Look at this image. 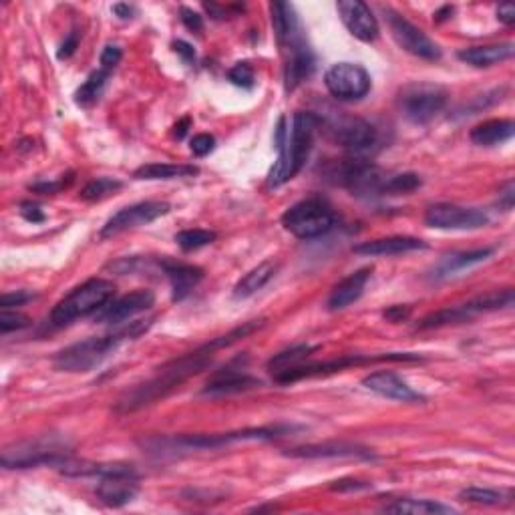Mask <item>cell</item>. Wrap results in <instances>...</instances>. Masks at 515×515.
Returning a JSON list of instances; mask_svg holds the SVG:
<instances>
[{"mask_svg":"<svg viewBox=\"0 0 515 515\" xmlns=\"http://www.w3.org/2000/svg\"><path fill=\"white\" fill-rule=\"evenodd\" d=\"M266 320H249L244 325L230 330L228 334H224L215 341L207 342L204 346H199L198 350H193L190 354H185L182 359H175L167 365L161 367L157 370V375L148 381L145 384L135 386L133 391L125 393V397H121L117 402V410H123V413H131V410L141 409L145 405H151L157 399H164L165 394L172 393L177 386L183 384L188 378L199 375L201 370L209 367V362L214 360L215 352L225 349L233 342H238L240 338H246L248 334L256 333L258 328L264 326Z\"/></svg>","mask_w":515,"mask_h":515,"instance_id":"1","label":"cell"},{"mask_svg":"<svg viewBox=\"0 0 515 515\" xmlns=\"http://www.w3.org/2000/svg\"><path fill=\"white\" fill-rule=\"evenodd\" d=\"M317 129L318 119L308 111H296L290 121H286V117L280 119L276 129L278 161L270 169V188H280L282 183L300 173V169L308 161Z\"/></svg>","mask_w":515,"mask_h":515,"instance_id":"2","label":"cell"},{"mask_svg":"<svg viewBox=\"0 0 515 515\" xmlns=\"http://www.w3.org/2000/svg\"><path fill=\"white\" fill-rule=\"evenodd\" d=\"M149 322H131L129 328H121L115 334L107 336H91L87 341H80L67 346L61 352H56L55 367L64 373H87L109 357V354L117 349V346L127 341V338H135L145 333Z\"/></svg>","mask_w":515,"mask_h":515,"instance_id":"3","label":"cell"},{"mask_svg":"<svg viewBox=\"0 0 515 515\" xmlns=\"http://www.w3.org/2000/svg\"><path fill=\"white\" fill-rule=\"evenodd\" d=\"M113 296H115L113 282L105 278L87 280L55 306L51 322L55 326H64L77 318L91 317V314L103 310L113 300Z\"/></svg>","mask_w":515,"mask_h":515,"instance_id":"4","label":"cell"},{"mask_svg":"<svg viewBox=\"0 0 515 515\" xmlns=\"http://www.w3.org/2000/svg\"><path fill=\"white\" fill-rule=\"evenodd\" d=\"M314 115L318 119V129H322V133L344 149L362 153L376 143V129L365 119L346 115L344 111L336 109L314 113Z\"/></svg>","mask_w":515,"mask_h":515,"instance_id":"5","label":"cell"},{"mask_svg":"<svg viewBox=\"0 0 515 515\" xmlns=\"http://www.w3.org/2000/svg\"><path fill=\"white\" fill-rule=\"evenodd\" d=\"M391 360L393 362H407V360L413 362V360H421V357L415 352H391V354H381V357H370V354H346V357L325 360V362H308V365L288 367L274 375V378H276V383H296V381H302V378H310V376L341 373V370L350 368V367L370 365V362H391Z\"/></svg>","mask_w":515,"mask_h":515,"instance_id":"6","label":"cell"},{"mask_svg":"<svg viewBox=\"0 0 515 515\" xmlns=\"http://www.w3.org/2000/svg\"><path fill=\"white\" fill-rule=\"evenodd\" d=\"M282 225L300 240L320 238L334 228V212L326 201L310 198L288 207L282 215Z\"/></svg>","mask_w":515,"mask_h":515,"instance_id":"7","label":"cell"},{"mask_svg":"<svg viewBox=\"0 0 515 515\" xmlns=\"http://www.w3.org/2000/svg\"><path fill=\"white\" fill-rule=\"evenodd\" d=\"M67 445L55 437L16 443L3 451V465L6 469H27V467L55 465L63 467L69 461Z\"/></svg>","mask_w":515,"mask_h":515,"instance_id":"8","label":"cell"},{"mask_svg":"<svg viewBox=\"0 0 515 515\" xmlns=\"http://www.w3.org/2000/svg\"><path fill=\"white\" fill-rule=\"evenodd\" d=\"M447 105V91L433 83H410L399 93L397 107L401 115L415 125L429 123Z\"/></svg>","mask_w":515,"mask_h":515,"instance_id":"9","label":"cell"},{"mask_svg":"<svg viewBox=\"0 0 515 515\" xmlns=\"http://www.w3.org/2000/svg\"><path fill=\"white\" fill-rule=\"evenodd\" d=\"M300 429L296 425H270V426H260V429H244V431H233V433H214V435H182V437L169 439V443L175 447L183 449H217L224 445H230V443L238 441H268V439H278L286 437V435L294 433Z\"/></svg>","mask_w":515,"mask_h":515,"instance_id":"10","label":"cell"},{"mask_svg":"<svg viewBox=\"0 0 515 515\" xmlns=\"http://www.w3.org/2000/svg\"><path fill=\"white\" fill-rule=\"evenodd\" d=\"M328 177H334V183L349 188L354 196L370 198L383 196L386 175L373 164L362 159H342L328 172Z\"/></svg>","mask_w":515,"mask_h":515,"instance_id":"11","label":"cell"},{"mask_svg":"<svg viewBox=\"0 0 515 515\" xmlns=\"http://www.w3.org/2000/svg\"><path fill=\"white\" fill-rule=\"evenodd\" d=\"M513 304V290H503V292H494L475 298L467 304L453 306V308H445L439 312H433L429 317L418 322V330H431L447 325H459V322L471 320L473 317H477L481 312H491L499 308H507V306Z\"/></svg>","mask_w":515,"mask_h":515,"instance_id":"12","label":"cell"},{"mask_svg":"<svg viewBox=\"0 0 515 515\" xmlns=\"http://www.w3.org/2000/svg\"><path fill=\"white\" fill-rule=\"evenodd\" d=\"M386 24H389L393 38L397 40V45L410 55L418 56L425 61H439L441 59V48L439 45L425 35L421 29H417L413 22H409L405 16L391 11V8H383Z\"/></svg>","mask_w":515,"mask_h":515,"instance_id":"13","label":"cell"},{"mask_svg":"<svg viewBox=\"0 0 515 515\" xmlns=\"http://www.w3.org/2000/svg\"><path fill=\"white\" fill-rule=\"evenodd\" d=\"M328 93L341 101H359L370 91V75L354 63L333 64L325 75Z\"/></svg>","mask_w":515,"mask_h":515,"instance_id":"14","label":"cell"},{"mask_svg":"<svg viewBox=\"0 0 515 515\" xmlns=\"http://www.w3.org/2000/svg\"><path fill=\"white\" fill-rule=\"evenodd\" d=\"M425 224L435 230H479L489 224V217L477 207L435 204L426 209Z\"/></svg>","mask_w":515,"mask_h":515,"instance_id":"15","label":"cell"},{"mask_svg":"<svg viewBox=\"0 0 515 515\" xmlns=\"http://www.w3.org/2000/svg\"><path fill=\"white\" fill-rule=\"evenodd\" d=\"M169 209H172V206H169L167 201H141V204L119 209V212L103 225L101 238H111L127 230L141 228V225H148L156 222L157 217L169 214Z\"/></svg>","mask_w":515,"mask_h":515,"instance_id":"16","label":"cell"},{"mask_svg":"<svg viewBox=\"0 0 515 515\" xmlns=\"http://www.w3.org/2000/svg\"><path fill=\"white\" fill-rule=\"evenodd\" d=\"M153 304H156V294H153L151 290H135L131 294L111 300L103 310L97 312V322L111 326L123 325L125 320L133 318L135 314L149 310Z\"/></svg>","mask_w":515,"mask_h":515,"instance_id":"17","label":"cell"},{"mask_svg":"<svg viewBox=\"0 0 515 515\" xmlns=\"http://www.w3.org/2000/svg\"><path fill=\"white\" fill-rule=\"evenodd\" d=\"M336 11L341 14L344 27L350 30V35L362 40V43L376 40L378 22L365 3H360V0H341V3H336Z\"/></svg>","mask_w":515,"mask_h":515,"instance_id":"18","label":"cell"},{"mask_svg":"<svg viewBox=\"0 0 515 515\" xmlns=\"http://www.w3.org/2000/svg\"><path fill=\"white\" fill-rule=\"evenodd\" d=\"M260 384L262 383L258 381V378H254L252 375H248L241 368H236L233 365H230L209 378L207 384L204 386V391H201V394H206V397H224V394H236V393L252 391Z\"/></svg>","mask_w":515,"mask_h":515,"instance_id":"19","label":"cell"},{"mask_svg":"<svg viewBox=\"0 0 515 515\" xmlns=\"http://www.w3.org/2000/svg\"><path fill=\"white\" fill-rule=\"evenodd\" d=\"M362 384L367 386L368 391H373L381 397L401 401V402H418L425 401L423 394H418L413 386H409L399 375L391 373V370H378V373L368 375Z\"/></svg>","mask_w":515,"mask_h":515,"instance_id":"20","label":"cell"},{"mask_svg":"<svg viewBox=\"0 0 515 515\" xmlns=\"http://www.w3.org/2000/svg\"><path fill=\"white\" fill-rule=\"evenodd\" d=\"M159 268L164 270L169 284H172L173 302H180L185 296H190L191 290L199 284L201 278H204V270L198 268V266L169 260V258L159 260Z\"/></svg>","mask_w":515,"mask_h":515,"instance_id":"21","label":"cell"},{"mask_svg":"<svg viewBox=\"0 0 515 515\" xmlns=\"http://www.w3.org/2000/svg\"><path fill=\"white\" fill-rule=\"evenodd\" d=\"M139 485L137 477L131 475H113V477H101V483L97 485V497L109 507H123L131 503Z\"/></svg>","mask_w":515,"mask_h":515,"instance_id":"22","label":"cell"},{"mask_svg":"<svg viewBox=\"0 0 515 515\" xmlns=\"http://www.w3.org/2000/svg\"><path fill=\"white\" fill-rule=\"evenodd\" d=\"M286 64H284V83L286 91H294V89L302 83V80L308 79L314 71V55L306 45V40L298 43L294 46H290L284 51Z\"/></svg>","mask_w":515,"mask_h":515,"instance_id":"23","label":"cell"},{"mask_svg":"<svg viewBox=\"0 0 515 515\" xmlns=\"http://www.w3.org/2000/svg\"><path fill=\"white\" fill-rule=\"evenodd\" d=\"M425 241L410 236H391V238H378L368 240L362 244L354 246L352 252L360 256H399L407 252H415V249H423Z\"/></svg>","mask_w":515,"mask_h":515,"instance_id":"24","label":"cell"},{"mask_svg":"<svg viewBox=\"0 0 515 515\" xmlns=\"http://www.w3.org/2000/svg\"><path fill=\"white\" fill-rule=\"evenodd\" d=\"M370 268H362L350 274L349 278H344L342 282H338L333 292L328 298V310H342L346 306H350L352 302H357L359 298L365 292V286L370 278Z\"/></svg>","mask_w":515,"mask_h":515,"instance_id":"25","label":"cell"},{"mask_svg":"<svg viewBox=\"0 0 515 515\" xmlns=\"http://www.w3.org/2000/svg\"><path fill=\"white\" fill-rule=\"evenodd\" d=\"M270 14H272L274 32H276L278 43L282 48L290 43H294V40H298V38H304L302 29H300V21H298V14H296L292 4L272 3Z\"/></svg>","mask_w":515,"mask_h":515,"instance_id":"26","label":"cell"},{"mask_svg":"<svg viewBox=\"0 0 515 515\" xmlns=\"http://www.w3.org/2000/svg\"><path fill=\"white\" fill-rule=\"evenodd\" d=\"M494 248H481V249H471V252H459L445 256L443 260L435 266L431 278L433 280H443L449 276H455L457 272H463L471 266H477L481 262H485L489 256H494Z\"/></svg>","mask_w":515,"mask_h":515,"instance_id":"27","label":"cell"},{"mask_svg":"<svg viewBox=\"0 0 515 515\" xmlns=\"http://www.w3.org/2000/svg\"><path fill=\"white\" fill-rule=\"evenodd\" d=\"M513 56V43L503 45H485V46H469L457 53V59L463 61L471 67H491V64L503 63Z\"/></svg>","mask_w":515,"mask_h":515,"instance_id":"28","label":"cell"},{"mask_svg":"<svg viewBox=\"0 0 515 515\" xmlns=\"http://www.w3.org/2000/svg\"><path fill=\"white\" fill-rule=\"evenodd\" d=\"M286 455L302 457V459H326V457H370V451L352 445V443H322V445H306L298 449H290Z\"/></svg>","mask_w":515,"mask_h":515,"instance_id":"29","label":"cell"},{"mask_svg":"<svg viewBox=\"0 0 515 515\" xmlns=\"http://www.w3.org/2000/svg\"><path fill=\"white\" fill-rule=\"evenodd\" d=\"M515 133V123L511 119H489L483 121L477 127L471 129V141L475 145H499L503 141H510Z\"/></svg>","mask_w":515,"mask_h":515,"instance_id":"30","label":"cell"},{"mask_svg":"<svg viewBox=\"0 0 515 515\" xmlns=\"http://www.w3.org/2000/svg\"><path fill=\"white\" fill-rule=\"evenodd\" d=\"M278 270V264L276 262H262L260 266H256L254 270H249L244 278H241L236 288H233V296L236 298H248L256 294L258 290L264 288L268 282L274 278V274Z\"/></svg>","mask_w":515,"mask_h":515,"instance_id":"31","label":"cell"},{"mask_svg":"<svg viewBox=\"0 0 515 515\" xmlns=\"http://www.w3.org/2000/svg\"><path fill=\"white\" fill-rule=\"evenodd\" d=\"M199 169L196 165H173V164H148L135 169L133 177L135 180H177V177H193L198 175Z\"/></svg>","mask_w":515,"mask_h":515,"instance_id":"32","label":"cell"},{"mask_svg":"<svg viewBox=\"0 0 515 515\" xmlns=\"http://www.w3.org/2000/svg\"><path fill=\"white\" fill-rule=\"evenodd\" d=\"M109 80V71H95L91 75L87 77V80L83 85L77 89L75 93V103L79 107H91L97 101H99V97L105 91V85H107Z\"/></svg>","mask_w":515,"mask_h":515,"instance_id":"33","label":"cell"},{"mask_svg":"<svg viewBox=\"0 0 515 515\" xmlns=\"http://www.w3.org/2000/svg\"><path fill=\"white\" fill-rule=\"evenodd\" d=\"M389 513H418V515H433V513H453V507H447L429 499H399L391 505L384 507Z\"/></svg>","mask_w":515,"mask_h":515,"instance_id":"34","label":"cell"},{"mask_svg":"<svg viewBox=\"0 0 515 515\" xmlns=\"http://www.w3.org/2000/svg\"><path fill=\"white\" fill-rule=\"evenodd\" d=\"M314 349L308 344H300V346H292V349H288L284 352L276 354V357H272L268 367L272 368V373H280V370H284L288 367H294V365H300V362L308 357Z\"/></svg>","mask_w":515,"mask_h":515,"instance_id":"35","label":"cell"},{"mask_svg":"<svg viewBox=\"0 0 515 515\" xmlns=\"http://www.w3.org/2000/svg\"><path fill=\"white\" fill-rule=\"evenodd\" d=\"M123 188V183L119 180H113V177H97L91 183L85 185V190L80 191V198L85 201H99L103 198L111 196L117 190Z\"/></svg>","mask_w":515,"mask_h":515,"instance_id":"36","label":"cell"},{"mask_svg":"<svg viewBox=\"0 0 515 515\" xmlns=\"http://www.w3.org/2000/svg\"><path fill=\"white\" fill-rule=\"evenodd\" d=\"M421 188V177L415 173H401V175H389L384 182L383 196H401V193H410Z\"/></svg>","mask_w":515,"mask_h":515,"instance_id":"37","label":"cell"},{"mask_svg":"<svg viewBox=\"0 0 515 515\" xmlns=\"http://www.w3.org/2000/svg\"><path fill=\"white\" fill-rule=\"evenodd\" d=\"M215 240V232H209V230H183L175 236L177 246L185 252H193V249H199L207 244H212Z\"/></svg>","mask_w":515,"mask_h":515,"instance_id":"38","label":"cell"},{"mask_svg":"<svg viewBox=\"0 0 515 515\" xmlns=\"http://www.w3.org/2000/svg\"><path fill=\"white\" fill-rule=\"evenodd\" d=\"M461 497L467 499V502L479 503V505H499V503H503V499H505L502 491L483 489V487H467L461 491Z\"/></svg>","mask_w":515,"mask_h":515,"instance_id":"39","label":"cell"},{"mask_svg":"<svg viewBox=\"0 0 515 515\" xmlns=\"http://www.w3.org/2000/svg\"><path fill=\"white\" fill-rule=\"evenodd\" d=\"M228 79L232 80L236 87L241 89H254L256 85V77H254V69L249 67V63H238L233 64L228 72Z\"/></svg>","mask_w":515,"mask_h":515,"instance_id":"40","label":"cell"},{"mask_svg":"<svg viewBox=\"0 0 515 515\" xmlns=\"http://www.w3.org/2000/svg\"><path fill=\"white\" fill-rule=\"evenodd\" d=\"M30 325L29 317H24L21 312H3L0 314V333L8 334L13 333V330H21V328H27Z\"/></svg>","mask_w":515,"mask_h":515,"instance_id":"41","label":"cell"},{"mask_svg":"<svg viewBox=\"0 0 515 515\" xmlns=\"http://www.w3.org/2000/svg\"><path fill=\"white\" fill-rule=\"evenodd\" d=\"M214 148H215V139L207 133H199L191 139V151H193V156H198V157L207 156L209 151H214Z\"/></svg>","mask_w":515,"mask_h":515,"instance_id":"42","label":"cell"},{"mask_svg":"<svg viewBox=\"0 0 515 515\" xmlns=\"http://www.w3.org/2000/svg\"><path fill=\"white\" fill-rule=\"evenodd\" d=\"M180 14H182V22L190 30H193V32L204 30V19H201V16L196 11H191V8H188V6H182Z\"/></svg>","mask_w":515,"mask_h":515,"instance_id":"43","label":"cell"},{"mask_svg":"<svg viewBox=\"0 0 515 515\" xmlns=\"http://www.w3.org/2000/svg\"><path fill=\"white\" fill-rule=\"evenodd\" d=\"M121 56H123V53H121L119 46H113V45L105 46L103 53H101V64H103V69H105V71L115 69L117 64H119V61H121Z\"/></svg>","mask_w":515,"mask_h":515,"instance_id":"44","label":"cell"},{"mask_svg":"<svg viewBox=\"0 0 515 515\" xmlns=\"http://www.w3.org/2000/svg\"><path fill=\"white\" fill-rule=\"evenodd\" d=\"M32 298L30 292H24V290H16V292L11 294H4L0 298V306H3V310L13 308V306H22L24 302H29Z\"/></svg>","mask_w":515,"mask_h":515,"instance_id":"45","label":"cell"},{"mask_svg":"<svg viewBox=\"0 0 515 515\" xmlns=\"http://www.w3.org/2000/svg\"><path fill=\"white\" fill-rule=\"evenodd\" d=\"M72 182V177L71 175H63L59 182H51V183H35V185H30V190H35L38 193H56V191H61L63 188H67V185Z\"/></svg>","mask_w":515,"mask_h":515,"instance_id":"46","label":"cell"},{"mask_svg":"<svg viewBox=\"0 0 515 515\" xmlns=\"http://www.w3.org/2000/svg\"><path fill=\"white\" fill-rule=\"evenodd\" d=\"M21 215L24 217V220L32 224L45 222V214L40 212V207L37 204H30V201H24V204L21 206Z\"/></svg>","mask_w":515,"mask_h":515,"instance_id":"47","label":"cell"},{"mask_svg":"<svg viewBox=\"0 0 515 515\" xmlns=\"http://www.w3.org/2000/svg\"><path fill=\"white\" fill-rule=\"evenodd\" d=\"M409 314H410L409 306H391V308H386L383 312V317L391 322H402L409 318Z\"/></svg>","mask_w":515,"mask_h":515,"instance_id":"48","label":"cell"},{"mask_svg":"<svg viewBox=\"0 0 515 515\" xmlns=\"http://www.w3.org/2000/svg\"><path fill=\"white\" fill-rule=\"evenodd\" d=\"M79 45V32L72 30L71 35L64 38V43L61 45V51H59V59H69V56L75 53V48Z\"/></svg>","mask_w":515,"mask_h":515,"instance_id":"49","label":"cell"},{"mask_svg":"<svg viewBox=\"0 0 515 515\" xmlns=\"http://www.w3.org/2000/svg\"><path fill=\"white\" fill-rule=\"evenodd\" d=\"M173 51L180 55L185 63L196 61V51H193V46L190 43H185V40H175Z\"/></svg>","mask_w":515,"mask_h":515,"instance_id":"50","label":"cell"},{"mask_svg":"<svg viewBox=\"0 0 515 515\" xmlns=\"http://www.w3.org/2000/svg\"><path fill=\"white\" fill-rule=\"evenodd\" d=\"M497 19L505 24L515 22V8L511 4H502L497 8Z\"/></svg>","mask_w":515,"mask_h":515,"instance_id":"51","label":"cell"},{"mask_svg":"<svg viewBox=\"0 0 515 515\" xmlns=\"http://www.w3.org/2000/svg\"><path fill=\"white\" fill-rule=\"evenodd\" d=\"M113 13H115L119 19H131V16L135 14V6L131 4H125V3H119V4H113Z\"/></svg>","mask_w":515,"mask_h":515,"instance_id":"52","label":"cell"},{"mask_svg":"<svg viewBox=\"0 0 515 515\" xmlns=\"http://www.w3.org/2000/svg\"><path fill=\"white\" fill-rule=\"evenodd\" d=\"M499 199L503 201L505 209H511V206H513V183L511 182L505 185V190L502 193H499Z\"/></svg>","mask_w":515,"mask_h":515,"instance_id":"53","label":"cell"},{"mask_svg":"<svg viewBox=\"0 0 515 515\" xmlns=\"http://www.w3.org/2000/svg\"><path fill=\"white\" fill-rule=\"evenodd\" d=\"M338 485H334L333 489H338V491H344V489H367L368 487V483H360V481H336Z\"/></svg>","mask_w":515,"mask_h":515,"instance_id":"54","label":"cell"},{"mask_svg":"<svg viewBox=\"0 0 515 515\" xmlns=\"http://www.w3.org/2000/svg\"><path fill=\"white\" fill-rule=\"evenodd\" d=\"M190 125H191V119H190V117H183V119L180 121V123H177V125L173 127V135L177 137V139H183L185 133H188Z\"/></svg>","mask_w":515,"mask_h":515,"instance_id":"55","label":"cell"},{"mask_svg":"<svg viewBox=\"0 0 515 515\" xmlns=\"http://www.w3.org/2000/svg\"><path fill=\"white\" fill-rule=\"evenodd\" d=\"M451 14H453V6H443L441 11L435 13V22H443L445 19H449Z\"/></svg>","mask_w":515,"mask_h":515,"instance_id":"56","label":"cell"}]
</instances>
